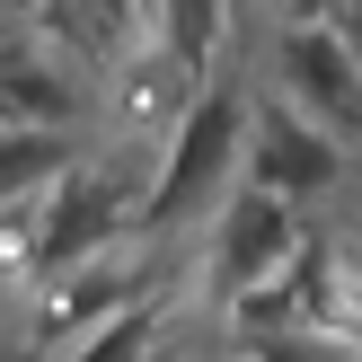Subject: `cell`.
I'll return each mask as SVG.
<instances>
[{
  "label": "cell",
  "mask_w": 362,
  "mask_h": 362,
  "mask_svg": "<svg viewBox=\"0 0 362 362\" xmlns=\"http://www.w3.org/2000/svg\"><path fill=\"white\" fill-rule=\"evenodd\" d=\"M274 80H283V106H292L310 133L327 141H362V80L345 71L327 27H292L274 35Z\"/></svg>",
  "instance_id": "obj_4"
},
{
  "label": "cell",
  "mask_w": 362,
  "mask_h": 362,
  "mask_svg": "<svg viewBox=\"0 0 362 362\" xmlns=\"http://www.w3.org/2000/svg\"><path fill=\"white\" fill-rule=\"evenodd\" d=\"M221 18H230V9L177 0V9H151V35H159V53H168L186 80H204V71H212V53H221Z\"/></svg>",
  "instance_id": "obj_8"
},
{
  "label": "cell",
  "mask_w": 362,
  "mask_h": 362,
  "mask_svg": "<svg viewBox=\"0 0 362 362\" xmlns=\"http://www.w3.org/2000/svg\"><path fill=\"white\" fill-rule=\"evenodd\" d=\"M80 168V133H0V204L53 194Z\"/></svg>",
  "instance_id": "obj_7"
},
{
  "label": "cell",
  "mask_w": 362,
  "mask_h": 362,
  "mask_svg": "<svg viewBox=\"0 0 362 362\" xmlns=\"http://www.w3.org/2000/svg\"><path fill=\"white\" fill-rule=\"evenodd\" d=\"M88 115V88L71 62H53L27 27L0 45V133H71Z\"/></svg>",
  "instance_id": "obj_6"
},
{
  "label": "cell",
  "mask_w": 362,
  "mask_h": 362,
  "mask_svg": "<svg viewBox=\"0 0 362 362\" xmlns=\"http://www.w3.org/2000/svg\"><path fill=\"white\" fill-rule=\"evenodd\" d=\"M124 177L106 168V159H80V168L62 177V186L45 194V221L27 230V265L35 274H80V265H98L106 247L124 239Z\"/></svg>",
  "instance_id": "obj_3"
},
{
  "label": "cell",
  "mask_w": 362,
  "mask_h": 362,
  "mask_svg": "<svg viewBox=\"0 0 362 362\" xmlns=\"http://www.w3.org/2000/svg\"><path fill=\"white\" fill-rule=\"evenodd\" d=\"M239 124H247V88H194L186 115H177V133H168V159H159L151 194H141V212H133V230L177 239L186 221L221 212L230 177H239Z\"/></svg>",
  "instance_id": "obj_1"
},
{
  "label": "cell",
  "mask_w": 362,
  "mask_h": 362,
  "mask_svg": "<svg viewBox=\"0 0 362 362\" xmlns=\"http://www.w3.org/2000/svg\"><path fill=\"white\" fill-rule=\"evenodd\" d=\"M212 230H221V239H212V292H230V300L265 292V283L300 257L292 212L265 204V194H247V186H230V204L212 212Z\"/></svg>",
  "instance_id": "obj_5"
},
{
  "label": "cell",
  "mask_w": 362,
  "mask_h": 362,
  "mask_svg": "<svg viewBox=\"0 0 362 362\" xmlns=\"http://www.w3.org/2000/svg\"><path fill=\"white\" fill-rule=\"evenodd\" d=\"M336 177H345V151H336L327 133H310V124L292 115L283 98H247V124H239V186L265 194V204H310V194H327Z\"/></svg>",
  "instance_id": "obj_2"
},
{
  "label": "cell",
  "mask_w": 362,
  "mask_h": 362,
  "mask_svg": "<svg viewBox=\"0 0 362 362\" xmlns=\"http://www.w3.org/2000/svg\"><path fill=\"white\" fill-rule=\"evenodd\" d=\"M327 35H336V53H345V71L362 80V0L354 9H327Z\"/></svg>",
  "instance_id": "obj_9"
}]
</instances>
